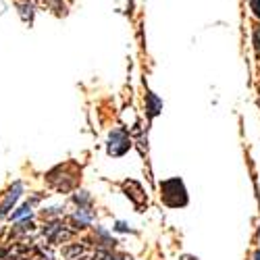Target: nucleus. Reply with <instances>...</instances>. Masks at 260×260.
<instances>
[{"instance_id": "obj_5", "label": "nucleus", "mask_w": 260, "mask_h": 260, "mask_svg": "<svg viewBox=\"0 0 260 260\" xmlns=\"http://www.w3.org/2000/svg\"><path fill=\"white\" fill-rule=\"evenodd\" d=\"M123 191H125V196L132 200L138 208H144V204L148 202L146 200V193H144V189H142V185L138 181H125L123 183Z\"/></svg>"}, {"instance_id": "obj_7", "label": "nucleus", "mask_w": 260, "mask_h": 260, "mask_svg": "<svg viewBox=\"0 0 260 260\" xmlns=\"http://www.w3.org/2000/svg\"><path fill=\"white\" fill-rule=\"evenodd\" d=\"M146 111H148V117L150 119H154L162 111V100L154 92H148L146 94Z\"/></svg>"}, {"instance_id": "obj_6", "label": "nucleus", "mask_w": 260, "mask_h": 260, "mask_svg": "<svg viewBox=\"0 0 260 260\" xmlns=\"http://www.w3.org/2000/svg\"><path fill=\"white\" fill-rule=\"evenodd\" d=\"M94 219H96V212L92 210V206H83L75 210V214L71 216V223L75 229H85Z\"/></svg>"}, {"instance_id": "obj_9", "label": "nucleus", "mask_w": 260, "mask_h": 260, "mask_svg": "<svg viewBox=\"0 0 260 260\" xmlns=\"http://www.w3.org/2000/svg\"><path fill=\"white\" fill-rule=\"evenodd\" d=\"M17 7H19L21 19H23L25 23H31V21H34V5L31 3H19Z\"/></svg>"}, {"instance_id": "obj_13", "label": "nucleus", "mask_w": 260, "mask_h": 260, "mask_svg": "<svg viewBox=\"0 0 260 260\" xmlns=\"http://www.w3.org/2000/svg\"><path fill=\"white\" fill-rule=\"evenodd\" d=\"M42 5H46V7H50L56 15H64L67 11H64V5L60 3V0H42Z\"/></svg>"}, {"instance_id": "obj_1", "label": "nucleus", "mask_w": 260, "mask_h": 260, "mask_svg": "<svg viewBox=\"0 0 260 260\" xmlns=\"http://www.w3.org/2000/svg\"><path fill=\"white\" fill-rule=\"evenodd\" d=\"M160 198L167 206L171 208H179L187 204V189L179 177H173L160 183Z\"/></svg>"}, {"instance_id": "obj_15", "label": "nucleus", "mask_w": 260, "mask_h": 260, "mask_svg": "<svg viewBox=\"0 0 260 260\" xmlns=\"http://www.w3.org/2000/svg\"><path fill=\"white\" fill-rule=\"evenodd\" d=\"M42 214H44V219H52V216H58V214H62V206H52V208L44 210Z\"/></svg>"}, {"instance_id": "obj_4", "label": "nucleus", "mask_w": 260, "mask_h": 260, "mask_svg": "<svg viewBox=\"0 0 260 260\" xmlns=\"http://www.w3.org/2000/svg\"><path fill=\"white\" fill-rule=\"evenodd\" d=\"M21 191H23V183H21V181H15V183H13V187L9 189V193L5 196L3 204H0V219H5L7 214H11L13 206H15V204H17V200L21 198Z\"/></svg>"}, {"instance_id": "obj_20", "label": "nucleus", "mask_w": 260, "mask_h": 260, "mask_svg": "<svg viewBox=\"0 0 260 260\" xmlns=\"http://www.w3.org/2000/svg\"><path fill=\"white\" fill-rule=\"evenodd\" d=\"M252 260H260V252H254V256H252Z\"/></svg>"}, {"instance_id": "obj_11", "label": "nucleus", "mask_w": 260, "mask_h": 260, "mask_svg": "<svg viewBox=\"0 0 260 260\" xmlns=\"http://www.w3.org/2000/svg\"><path fill=\"white\" fill-rule=\"evenodd\" d=\"M73 202L77 204V208H83V206H92V196L88 191L79 189L77 193H73Z\"/></svg>"}, {"instance_id": "obj_19", "label": "nucleus", "mask_w": 260, "mask_h": 260, "mask_svg": "<svg viewBox=\"0 0 260 260\" xmlns=\"http://www.w3.org/2000/svg\"><path fill=\"white\" fill-rule=\"evenodd\" d=\"M181 260H198V258H193V256H181Z\"/></svg>"}, {"instance_id": "obj_14", "label": "nucleus", "mask_w": 260, "mask_h": 260, "mask_svg": "<svg viewBox=\"0 0 260 260\" xmlns=\"http://www.w3.org/2000/svg\"><path fill=\"white\" fill-rule=\"evenodd\" d=\"M252 44H254L256 56L260 58V27H256V29H254V34H252Z\"/></svg>"}, {"instance_id": "obj_2", "label": "nucleus", "mask_w": 260, "mask_h": 260, "mask_svg": "<svg viewBox=\"0 0 260 260\" xmlns=\"http://www.w3.org/2000/svg\"><path fill=\"white\" fill-rule=\"evenodd\" d=\"M132 148V138H129L125 127H115L111 136H108V144H106V152L111 156H123L127 150Z\"/></svg>"}, {"instance_id": "obj_10", "label": "nucleus", "mask_w": 260, "mask_h": 260, "mask_svg": "<svg viewBox=\"0 0 260 260\" xmlns=\"http://www.w3.org/2000/svg\"><path fill=\"white\" fill-rule=\"evenodd\" d=\"M96 235H98V240H100V244H102L104 248L117 246V240H113V235L108 233L106 229H102V227H96Z\"/></svg>"}, {"instance_id": "obj_8", "label": "nucleus", "mask_w": 260, "mask_h": 260, "mask_svg": "<svg viewBox=\"0 0 260 260\" xmlns=\"http://www.w3.org/2000/svg\"><path fill=\"white\" fill-rule=\"evenodd\" d=\"M42 196H36L31 202H27V204H23V206H19L13 214H11V219L13 221H21V219H31V206H34V202H38Z\"/></svg>"}, {"instance_id": "obj_17", "label": "nucleus", "mask_w": 260, "mask_h": 260, "mask_svg": "<svg viewBox=\"0 0 260 260\" xmlns=\"http://www.w3.org/2000/svg\"><path fill=\"white\" fill-rule=\"evenodd\" d=\"M250 9H252V13L260 19V0H250Z\"/></svg>"}, {"instance_id": "obj_12", "label": "nucleus", "mask_w": 260, "mask_h": 260, "mask_svg": "<svg viewBox=\"0 0 260 260\" xmlns=\"http://www.w3.org/2000/svg\"><path fill=\"white\" fill-rule=\"evenodd\" d=\"M31 229H34L31 219H21V221H17V225L13 227V233H15V235H21V233H29Z\"/></svg>"}, {"instance_id": "obj_16", "label": "nucleus", "mask_w": 260, "mask_h": 260, "mask_svg": "<svg viewBox=\"0 0 260 260\" xmlns=\"http://www.w3.org/2000/svg\"><path fill=\"white\" fill-rule=\"evenodd\" d=\"M115 229H117V231H121V233H134V229H132V227H129L127 223H123V221H117Z\"/></svg>"}, {"instance_id": "obj_18", "label": "nucleus", "mask_w": 260, "mask_h": 260, "mask_svg": "<svg viewBox=\"0 0 260 260\" xmlns=\"http://www.w3.org/2000/svg\"><path fill=\"white\" fill-rule=\"evenodd\" d=\"M83 248H85V246H71V248H67V256H75V254H81V252H83Z\"/></svg>"}, {"instance_id": "obj_3", "label": "nucleus", "mask_w": 260, "mask_h": 260, "mask_svg": "<svg viewBox=\"0 0 260 260\" xmlns=\"http://www.w3.org/2000/svg\"><path fill=\"white\" fill-rule=\"evenodd\" d=\"M71 235H73V231L64 227L60 219L50 221V223L44 225V237L50 244H62V242H67Z\"/></svg>"}]
</instances>
